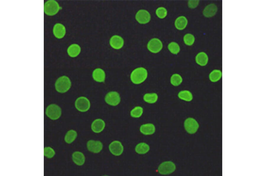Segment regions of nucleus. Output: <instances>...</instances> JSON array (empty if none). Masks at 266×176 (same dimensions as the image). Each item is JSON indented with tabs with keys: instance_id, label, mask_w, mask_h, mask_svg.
Listing matches in <instances>:
<instances>
[{
	"instance_id": "obj_15",
	"label": "nucleus",
	"mask_w": 266,
	"mask_h": 176,
	"mask_svg": "<svg viewBox=\"0 0 266 176\" xmlns=\"http://www.w3.org/2000/svg\"><path fill=\"white\" fill-rule=\"evenodd\" d=\"M217 9V7L215 4H210L207 5L204 8L203 11V14L205 17H212L215 15Z\"/></svg>"
},
{
	"instance_id": "obj_33",
	"label": "nucleus",
	"mask_w": 266,
	"mask_h": 176,
	"mask_svg": "<svg viewBox=\"0 0 266 176\" xmlns=\"http://www.w3.org/2000/svg\"><path fill=\"white\" fill-rule=\"evenodd\" d=\"M55 153L54 150L50 147H46L44 149V155L48 158L53 157Z\"/></svg>"
},
{
	"instance_id": "obj_20",
	"label": "nucleus",
	"mask_w": 266,
	"mask_h": 176,
	"mask_svg": "<svg viewBox=\"0 0 266 176\" xmlns=\"http://www.w3.org/2000/svg\"><path fill=\"white\" fill-rule=\"evenodd\" d=\"M92 76L95 81L99 82H104L105 80L106 74L103 70L100 68H97L93 71Z\"/></svg>"
},
{
	"instance_id": "obj_32",
	"label": "nucleus",
	"mask_w": 266,
	"mask_h": 176,
	"mask_svg": "<svg viewBox=\"0 0 266 176\" xmlns=\"http://www.w3.org/2000/svg\"><path fill=\"white\" fill-rule=\"evenodd\" d=\"M155 14L159 18L161 19L166 17L168 14L167 9L164 7H160L158 8L155 10Z\"/></svg>"
},
{
	"instance_id": "obj_10",
	"label": "nucleus",
	"mask_w": 266,
	"mask_h": 176,
	"mask_svg": "<svg viewBox=\"0 0 266 176\" xmlns=\"http://www.w3.org/2000/svg\"><path fill=\"white\" fill-rule=\"evenodd\" d=\"M135 18L137 21L141 24H146L149 23L151 17L150 13L145 9H140L136 13Z\"/></svg>"
},
{
	"instance_id": "obj_11",
	"label": "nucleus",
	"mask_w": 266,
	"mask_h": 176,
	"mask_svg": "<svg viewBox=\"0 0 266 176\" xmlns=\"http://www.w3.org/2000/svg\"><path fill=\"white\" fill-rule=\"evenodd\" d=\"M109 149L111 153L113 155L119 156L123 153L124 147L120 141L115 140L109 144Z\"/></svg>"
},
{
	"instance_id": "obj_34",
	"label": "nucleus",
	"mask_w": 266,
	"mask_h": 176,
	"mask_svg": "<svg viewBox=\"0 0 266 176\" xmlns=\"http://www.w3.org/2000/svg\"><path fill=\"white\" fill-rule=\"evenodd\" d=\"M199 1H188V5L189 8L194 9L196 8L199 4Z\"/></svg>"
},
{
	"instance_id": "obj_31",
	"label": "nucleus",
	"mask_w": 266,
	"mask_h": 176,
	"mask_svg": "<svg viewBox=\"0 0 266 176\" xmlns=\"http://www.w3.org/2000/svg\"><path fill=\"white\" fill-rule=\"evenodd\" d=\"M183 39L184 43L186 45L191 46L194 44L195 38L194 35L192 34L187 33L184 36Z\"/></svg>"
},
{
	"instance_id": "obj_8",
	"label": "nucleus",
	"mask_w": 266,
	"mask_h": 176,
	"mask_svg": "<svg viewBox=\"0 0 266 176\" xmlns=\"http://www.w3.org/2000/svg\"><path fill=\"white\" fill-rule=\"evenodd\" d=\"M75 105L78 111L81 112H85L89 109L90 103L87 98L82 96L76 99L75 103Z\"/></svg>"
},
{
	"instance_id": "obj_27",
	"label": "nucleus",
	"mask_w": 266,
	"mask_h": 176,
	"mask_svg": "<svg viewBox=\"0 0 266 176\" xmlns=\"http://www.w3.org/2000/svg\"><path fill=\"white\" fill-rule=\"evenodd\" d=\"M222 75V72L220 70L215 69L212 71L209 74V79L211 82H216L220 79Z\"/></svg>"
},
{
	"instance_id": "obj_7",
	"label": "nucleus",
	"mask_w": 266,
	"mask_h": 176,
	"mask_svg": "<svg viewBox=\"0 0 266 176\" xmlns=\"http://www.w3.org/2000/svg\"><path fill=\"white\" fill-rule=\"evenodd\" d=\"M184 127L185 130L188 133L193 134L197 132L199 127V124L194 119L189 117L185 120Z\"/></svg>"
},
{
	"instance_id": "obj_16",
	"label": "nucleus",
	"mask_w": 266,
	"mask_h": 176,
	"mask_svg": "<svg viewBox=\"0 0 266 176\" xmlns=\"http://www.w3.org/2000/svg\"><path fill=\"white\" fill-rule=\"evenodd\" d=\"M188 23V20L184 16L178 17L174 21V26L178 30H182L186 28Z\"/></svg>"
},
{
	"instance_id": "obj_17",
	"label": "nucleus",
	"mask_w": 266,
	"mask_h": 176,
	"mask_svg": "<svg viewBox=\"0 0 266 176\" xmlns=\"http://www.w3.org/2000/svg\"><path fill=\"white\" fill-rule=\"evenodd\" d=\"M53 32L54 36L58 39L63 38L66 33V29L64 26L61 24L57 23L54 25Z\"/></svg>"
},
{
	"instance_id": "obj_28",
	"label": "nucleus",
	"mask_w": 266,
	"mask_h": 176,
	"mask_svg": "<svg viewBox=\"0 0 266 176\" xmlns=\"http://www.w3.org/2000/svg\"><path fill=\"white\" fill-rule=\"evenodd\" d=\"M171 84L173 86L177 87L180 85L183 81V78L181 75L175 73L171 76L170 79Z\"/></svg>"
},
{
	"instance_id": "obj_4",
	"label": "nucleus",
	"mask_w": 266,
	"mask_h": 176,
	"mask_svg": "<svg viewBox=\"0 0 266 176\" xmlns=\"http://www.w3.org/2000/svg\"><path fill=\"white\" fill-rule=\"evenodd\" d=\"M176 169L175 164L171 161H167L162 163L158 168V171L161 174L167 175L173 172Z\"/></svg>"
},
{
	"instance_id": "obj_14",
	"label": "nucleus",
	"mask_w": 266,
	"mask_h": 176,
	"mask_svg": "<svg viewBox=\"0 0 266 176\" xmlns=\"http://www.w3.org/2000/svg\"><path fill=\"white\" fill-rule=\"evenodd\" d=\"M105 126L104 121L100 119H96L92 122L91 128L92 130L96 133H99L102 131Z\"/></svg>"
},
{
	"instance_id": "obj_19",
	"label": "nucleus",
	"mask_w": 266,
	"mask_h": 176,
	"mask_svg": "<svg viewBox=\"0 0 266 176\" xmlns=\"http://www.w3.org/2000/svg\"><path fill=\"white\" fill-rule=\"evenodd\" d=\"M195 60L198 65L201 66H205L208 63V57L205 52H199L196 55Z\"/></svg>"
},
{
	"instance_id": "obj_30",
	"label": "nucleus",
	"mask_w": 266,
	"mask_h": 176,
	"mask_svg": "<svg viewBox=\"0 0 266 176\" xmlns=\"http://www.w3.org/2000/svg\"><path fill=\"white\" fill-rule=\"evenodd\" d=\"M143 112V108L140 106H136L133 108L130 111L131 116L133 118H138L142 115Z\"/></svg>"
},
{
	"instance_id": "obj_24",
	"label": "nucleus",
	"mask_w": 266,
	"mask_h": 176,
	"mask_svg": "<svg viewBox=\"0 0 266 176\" xmlns=\"http://www.w3.org/2000/svg\"><path fill=\"white\" fill-rule=\"evenodd\" d=\"M150 149V147L149 145L144 142H141L138 144L135 148L136 152L141 154L147 153L149 151Z\"/></svg>"
},
{
	"instance_id": "obj_22",
	"label": "nucleus",
	"mask_w": 266,
	"mask_h": 176,
	"mask_svg": "<svg viewBox=\"0 0 266 176\" xmlns=\"http://www.w3.org/2000/svg\"><path fill=\"white\" fill-rule=\"evenodd\" d=\"M81 48L80 46L76 44L71 45L68 48L67 52L68 55L71 57L77 56L80 53Z\"/></svg>"
},
{
	"instance_id": "obj_23",
	"label": "nucleus",
	"mask_w": 266,
	"mask_h": 176,
	"mask_svg": "<svg viewBox=\"0 0 266 176\" xmlns=\"http://www.w3.org/2000/svg\"><path fill=\"white\" fill-rule=\"evenodd\" d=\"M178 96L181 100L186 101L190 102L193 99V95L192 92L187 90H184L180 91L178 93Z\"/></svg>"
},
{
	"instance_id": "obj_18",
	"label": "nucleus",
	"mask_w": 266,
	"mask_h": 176,
	"mask_svg": "<svg viewBox=\"0 0 266 176\" xmlns=\"http://www.w3.org/2000/svg\"><path fill=\"white\" fill-rule=\"evenodd\" d=\"M140 130L142 134L145 135H150L155 133V125L152 123H147L141 125Z\"/></svg>"
},
{
	"instance_id": "obj_1",
	"label": "nucleus",
	"mask_w": 266,
	"mask_h": 176,
	"mask_svg": "<svg viewBox=\"0 0 266 176\" xmlns=\"http://www.w3.org/2000/svg\"><path fill=\"white\" fill-rule=\"evenodd\" d=\"M147 76V70L144 68L140 67L135 68L132 72L130 79L133 83L139 84L143 82Z\"/></svg>"
},
{
	"instance_id": "obj_13",
	"label": "nucleus",
	"mask_w": 266,
	"mask_h": 176,
	"mask_svg": "<svg viewBox=\"0 0 266 176\" xmlns=\"http://www.w3.org/2000/svg\"><path fill=\"white\" fill-rule=\"evenodd\" d=\"M109 43L112 48L119 49L123 47L124 41L123 38L121 36L118 35H114L110 38Z\"/></svg>"
},
{
	"instance_id": "obj_2",
	"label": "nucleus",
	"mask_w": 266,
	"mask_h": 176,
	"mask_svg": "<svg viewBox=\"0 0 266 176\" xmlns=\"http://www.w3.org/2000/svg\"><path fill=\"white\" fill-rule=\"evenodd\" d=\"M71 83L70 79L66 76L59 77L55 84L56 89L58 92L63 93L66 92L70 88Z\"/></svg>"
},
{
	"instance_id": "obj_6",
	"label": "nucleus",
	"mask_w": 266,
	"mask_h": 176,
	"mask_svg": "<svg viewBox=\"0 0 266 176\" xmlns=\"http://www.w3.org/2000/svg\"><path fill=\"white\" fill-rule=\"evenodd\" d=\"M163 47L162 42L158 38H154L151 39L148 42L147 45V48L148 50L153 53L159 52Z\"/></svg>"
},
{
	"instance_id": "obj_25",
	"label": "nucleus",
	"mask_w": 266,
	"mask_h": 176,
	"mask_svg": "<svg viewBox=\"0 0 266 176\" xmlns=\"http://www.w3.org/2000/svg\"><path fill=\"white\" fill-rule=\"evenodd\" d=\"M143 99L147 103L153 104L157 101L158 96L157 93L155 92L147 93L144 95Z\"/></svg>"
},
{
	"instance_id": "obj_3",
	"label": "nucleus",
	"mask_w": 266,
	"mask_h": 176,
	"mask_svg": "<svg viewBox=\"0 0 266 176\" xmlns=\"http://www.w3.org/2000/svg\"><path fill=\"white\" fill-rule=\"evenodd\" d=\"M60 7L58 3L53 0H48L44 4V12L47 15L52 16L56 15L59 11Z\"/></svg>"
},
{
	"instance_id": "obj_29",
	"label": "nucleus",
	"mask_w": 266,
	"mask_h": 176,
	"mask_svg": "<svg viewBox=\"0 0 266 176\" xmlns=\"http://www.w3.org/2000/svg\"><path fill=\"white\" fill-rule=\"evenodd\" d=\"M168 48L169 51L172 54L177 55L180 51V47L179 45L176 42L172 41L168 44Z\"/></svg>"
},
{
	"instance_id": "obj_5",
	"label": "nucleus",
	"mask_w": 266,
	"mask_h": 176,
	"mask_svg": "<svg viewBox=\"0 0 266 176\" xmlns=\"http://www.w3.org/2000/svg\"><path fill=\"white\" fill-rule=\"evenodd\" d=\"M46 114L51 119L55 120L61 116V108L55 104H51L48 106L46 110Z\"/></svg>"
},
{
	"instance_id": "obj_26",
	"label": "nucleus",
	"mask_w": 266,
	"mask_h": 176,
	"mask_svg": "<svg viewBox=\"0 0 266 176\" xmlns=\"http://www.w3.org/2000/svg\"><path fill=\"white\" fill-rule=\"evenodd\" d=\"M77 136V133L73 129L70 130L66 134L64 140L67 143L70 144L75 140Z\"/></svg>"
},
{
	"instance_id": "obj_12",
	"label": "nucleus",
	"mask_w": 266,
	"mask_h": 176,
	"mask_svg": "<svg viewBox=\"0 0 266 176\" xmlns=\"http://www.w3.org/2000/svg\"><path fill=\"white\" fill-rule=\"evenodd\" d=\"M87 147L90 151L94 153H98L102 149L103 145L99 141L90 140L87 143Z\"/></svg>"
},
{
	"instance_id": "obj_9",
	"label": "nucleus",
	"mask_w": 266,
	"mask_h": 176,
	"mask_svg": "<svg viewBox=\"0 0 266 176\" xmlns=\"http://www.w3.org/2000/svg\"><path fill=\"white\" fill-rule=\"evenodd\" d=\"M105 100L108 105L116 106L121 101V97L119 94L116 91H111L108 92L106 95Z\"/></svg>"
},
{
	"instance_id": "obj_21",
	"label": "nucleus",
	"mask_w": 266,
	"mask_h": 176,
	"mask_svg": "<svg viewBox=\"0 0 266 176\" xmlns=\"http://www.w3.org/2000/svg\"><path fill=\"white\" fill-rule=\"evenodd\" d=\"M72 159L73 162L79 166L83 165L85 161V157L81 152L75 151L72 154Z\"/></svg>"
}]
</instances>
